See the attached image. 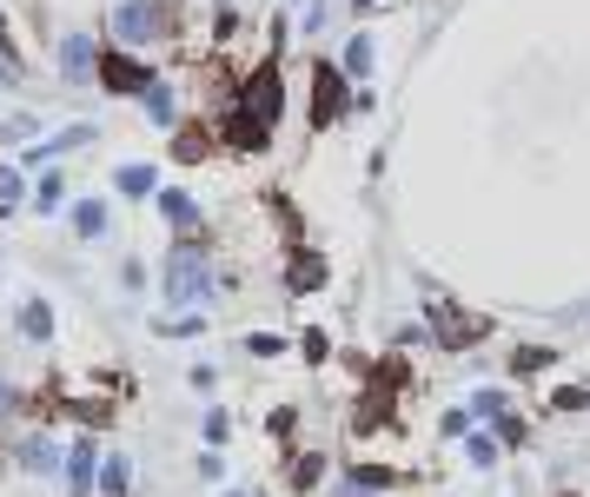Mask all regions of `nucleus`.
Instances as JSON below:
<instances>
[{"mask_svg":"<svg viewBox=\"0 0 590 497\" xmlns=\"http://www.w3.org/2000/svg\"><path fill=\"white\" fill-rule=\"evenodd\" d=\"M153 331H159V339H200V331H206V312H180V318H159Z\"/></svg>","mask_w":590,"mask_h":497,"instance_id":"23","label":"nucleus"},{"mask_svg":"<svg viewBox=\"0 0 590 497\" xmlns=\"http://www.w3.org/2000/svg\"><path fill=\"white\" fill-rule=\"evenodd\" d=\"M465 425H471V411H445V419H438L445 438H465Z\"/></svg>","mask_w":590,"mask_h":497,"instance_id":"34","label":"nucleus"},{"mask_svg":"<svg viewBox=\"0 0 590 497\" xmlns=\"http://www.w3.org/2000/svg\"><path fill=\"white\" fill-rule=\"evenodd\" d=\"M153 80H159V73H153V60H146L140 47H107V53H100V80H94V87L113 94V100H140Z\"/></svg>","mask_w":590,"mask_h":497,"instance_id":"3","label":"nucleus"},{"mask_svg":"<svg viewBox=\"0 0 590 497\" xmlns=\"http://www.w3.org/2000/svg\"><path fill=\"white\" fill-rule=\"evenodd\" d=\"M292 425H299V411H292V404H279V411H273V438H292Z\"/></svg>","mask_w":590,"mask_h":497,"instance_id":"33","label":"nucleus"},{"mask_svg":"<svg viewBox=\"0 0 590 497\" xmlns=\"http://www.w3.org/2000/svg\"><path fill=\"white\" fill-rule=\"evenodd\" d=\"M140 107H146V120H153V126H180V94L166 87V80H153V87L140 94Z\"/></svg>","mask_w":590,"mask_h":497,"instance_id":"16","label":"nucleus"},{"mask_svg":"<svg viewBox=\"0 0 590 497\" xmlns=\"http://www.w3.org/2000/svg\"><path fill=\"white\" fill-rule=\"evenodd\" d=\"M346 8H352V14H365V8H372V0H346Z\"/></svg>","mask_w":590,"mask_h":497,"instance_id":"38","label":"nucleus"},{"mask_svg":"<svg viewBox=\"0 0 590 497\" xmlns=\"http://www.w3.org/2000/svg\"><path fill=\"white\" fill-rule=\"evenodd\" d=\"M232 100L245 107V113H260L266 126H279L286 120V73H279V60H260L239 87H232Z\"/></svg>","mask_w":590,"mask_h":497,"instance_id":"4","label":"nucleus"},{"mask_svg":"<svg viewBox=\"0 0 590 497\" xmlns=\"http://www.w3.org/2000/svg\"><path fill=\"white\" fill-rule=\"evenodd\" d=\"M497 445H525V419H511V411H497Z\"/></svg>","mask_w":590,"mask_h":497,"instance_id":"29","label":"nucleus"},{"mask_svg":"<svg viewBox=\"0 0 590 497\" xmlns=\"http://www.w3.org/2000/svg\"><path fill=\"white\" fill-rule=\"evenodd\" d=\"M53 53H60V80H67V87H94V80H100V40L87 34V27H67L60 40H53Z\"/></svg>","mask_w":590,"mask_h":497,"instance_id":"6","label":"nucleus"},{"mask_svg":"<svg viewBox=\"0 0 590 497\" xmlns=\"http://www.w3.org/2000/svg\"><path fill=\"white\" fill-rule=\"evenodd\" d=\"M14 458H21V471H27V477H60V471H67V451H60L47 432L21 438V451H14Z\"/></svg>","mask_w":590,"mask_h":497,"instance_id":"9","label":"nucleus"},{"mask_svg":"<svg viewBox=\"0 0 590 497\" xmlns=\"http://www.w3.org/2000/svg\"><path fill=\"white\" fill-rule=\"evenodd\" d=\"M113 193L146 206V199L159 193V166H153V159H127V166H113Z\"/></svg>","mask_w":590,"mask_h":497,"instance_id":"11","label":"nucleus"},{"mask_svg":"<svg viewBox=\"0 0 590 497\" xmlns=\"http://www.w3.org/2000/svg\"><path fill=\"white\" fill-rule=\"evenodd\" d=\"M27 193H34V186H27V166H21V159H0V219H14V213L27 206Z\"/></svg>","mask_w":590,"mask_h":497,"instance_id":"14","label":"nucleus"},{"mask_svg":"<svg viewBox=\"0 0 590 497\" xmlns=\"http://www.w3.org/2000/svg\"><path fill=\"white\" fill-rule=\"evenodd\" d=\"M200 477H206V484H219V477H226V458H219V451H206V458H200Z\"/></svg>","mask_w":590,"mask_h":497,"instance_id":"37","label":"nucleus"},{"mask_svg":"<svg viewBox=\"0 0 590 497\" xmlns=\"http://www.w3.org/2000/svg\"><path fill=\"white\" fill-rule=\"evenodd\" d=\"M232 497H245V490H232Z\"/></svg>","mask_w":590,"mask_h":497,"instance_id":"39","label":"nucleus"},{"mask_svg":"<svg viewBox=\"0 0 590 497\" xmlns=\"http://www.w3.org/2000/svg\"><path fill=\"white\" fill-rule=\"evenodd\" d=\"M352 94H359V80L339 66V60H312V100H305V120L312 133H332L346 113H352Z\"/></svg>","mask_w":590,"mask_h":497,"instance_id":"2","label":"nucleus"},{"mask_svg":"<svg viewBox=\"0 0 590 497\" xmlns=\"http://www.w3.org/2000/svg\"><path fill=\"white\" fill-rule=\"evenodd\" d=\"M325 14H332V8H325V0H305V14H299V27H305V40H318V34H325Z\"/></svg>","mask_w":590,"mask_h":497,"instance_id":"28","label":"nucleus"},{"mask_svg":"<svg viewBox=\"0 0 590 497\" xmlns=\"http://www.w3.org/2000/svg\"><path fill=\"white\" fill-rule=\"evenodd\" d=\"M471 411H478V419H497V411H511V404H504L497 385H484V391H471Z\"/></svg>","mask_w":590,"mask_h":497,"instance_id":"25","label":"nucleus"},{"mask_svg":"<svg viewBox=\"0 0 590 497\" xmlns=\"http://www.w3.org/2000/svg\"><path fill=\"white\" fill-rule=\"evenodd\" d=\"M0 140H40V120H34V113H14V120H0Z\"/></svg>","mask_w":590,"mask_h":497,"instance_id":"26","label":"nucleus"},{"mask_svg":"<svg viewBox=\"0 0 590 497\" xmlns=\"http://www.w3.org/2000/svg\"><path fill=\"white\" fill-rule=\"evenodd\" d=\"M332 279L325 253H312V245H292V259H286V292H318Z\"/></svg>","mask_w":590,"mask_h":497,"instance_id":"10","label":"nucleus"},{"mask_svg":"<svg viewBox=\"0 0 590 497\" xmlns=\"http://www.w3.org/2000/svg\"><path fill=\"white\" fill-rule=\"evenodd\" d=\"M127 490H133V458L107 451L100 458V497H127Z\"/></svg>","mask_w":590,"mask_h":497,"instance_id":"18","label":"nucleus"},{"mask_svg":"<svg viewBox=\"0 0 590 497\" xmlns=\"http://www.w3.org/2000/svg\"><path fill=\"white\" fill-rule=\"evenodd\" d=\"M213 146H219V133H213L206 120H180V126H173V159H180V166H200Z\"/></svg>","mask_w":590,"mask_h":497,"instance_id":"12","label":"nucleus"},{"mask_svg":"<svg viewBox=\"0 0 590 497\" xmlns=\"http://www.w3.org/2000/svg\"><path fill=\"white\" fill-rule=\"evenodd\" d=\"M213 133H219V146H226V153H245V159H260V153H273V133H279V126H266L260 113H245L239 100H226V107H219V126H213Z\"/></svg>","mask_w":590,"mask_h":497,"instance_id":"5","label":"nucleus"},{"mask_svg":"<svg viewBox=\"0 0 590 497\" xmlns=\"http://www.w3.org/2000/svg\"><path fill=\"white\" fill-rule=\"evenodd\" d=\"M551 365H557V352H551V346H518V352H511V372H518V378L551 372Z\"/></svg>","mask_w":590,"mask_h":497,"instance_id":"22","label":"nucleus"},{"mask_svg":"<svg viewBox=\"0 0 590 497\" xmlns=\"http://www.w3.org/2000/svg\"><path fill=\"white\" fill-rule=\"evenodd\" d=\"M299 352H305V365H325V359H332V339L312 325V331H299Z\"/></svg>","mask_w":590,"mask_h":497,"instance_id":"24","label":"nucleus"},{"mask_svg":"<svg viewBox=\"0 0 590 497\" xmlns=\"http://www.w3.org/2000/svg\"><path fill=\"white\" fill-rule=\"evenodd\" d=\"M465 464L471 471H497V432H465Z\"/></svg>","mask_w":590,"mask_h":497,"instance_id":"20","label":"nucleus"},{"mask_svg":"<svg viewBox=\"0 0 590 497\" xmlns=\"http://www.w3.org/2000/svg\"><path fill=\"white\" fill-rule=\"evenodd\" d=\"M159 292H166V305H213V292H219V272H213V253L200 239H173V253H166V266H159Z\"/></svg>","mask_w":590,"mask_h":497,"instance_id":"1","label":"nucleus"},{"mask_svg":"<svg viewBox=\"0 0 590 497\" xmlns=\"http://www.w3.org/2000/svg\"><path fill=\"white\" fill-rule=\"evenodd\" d=\"M27 206H34L40 219L67 213V180H60V166H40V180H34V193H27Z\"/></svg>","mask_w":590,"mask_h":497,"instance_id":"13","label":"nucleus"},{"mask_svg":"<svg viewBox=\"0 0 590 497\" xmlns=\"http://www.w3.org/2000/svg\"><path fill=\"white\" fill-rule=\"evenodd\" d=\"M245 352H252V359H279V352H286V339H279V331H252Z\"/></svg>","mask_w":590,"mask_h":497,"instance_id":"27","label":"nucleus"},{"mask_svg":"<svg viewBox=\"0 0 590 497\" xmlns=\"http://www.w3.org/2000/svg\"><path fill=\"white\" fill-rule=\"evenodd\" d=\"M67 219H73L80 239H107V232H113V206H107V199H80Z\"/></svg>","mask_w":590,"mask_h":497,"instance_id":"15","label":"nucleus"},{"mask_svg":"<svg viewBox=\"0 0 590 497\" xmlns=\"http://www.w3.org/2000/svg\"><path fill=\"white\" fill-rule=\"evenodd\" d=\"M14 325H21V339L47 346V339H53V305H47V299H21V318H14Z\"/></svg>","mask_w":590,"mask_h":497,"instance_id":"17","label":"nucleus"},{"mask_svg":"<svg viewBox=\"0 0 590 497\" xmlns=\"http://www.w3.org/2000/svg\"><path fill=\"white\" fill-rule=\"evenodd\" d=\"M94 484H100V445H94V432H87V438H73V451H67V490L87 497Z\"/></svg>","mask_w":590,"mask_h":497,"instance_id":"8","label":"nucleus"},{"mask_svg":"<svg viewBox=\"0 0 590 497\" xmlns=\"http://www.w3.org/2000/svg\"><path fill=\"white\" fill-rule=\"evenodd\" d=\"M352 80H372V66H378V47H372V34H352L346 40V60H339Z\"/></svg>","mask_w":590,"mask_h":497,"instance_id":"19","label":"nucleus"},{"mask_svg":"<svg viewBox=\"0 0 590 497\" xmlns=\"http://www.w3.org/2000/svg\"><path fill=\"white\" fill-rule=\"evenodd\" d=\"M120 286H127V292H140V286H146V266H140V259H127V266H120Z\"/></svg>","mask_w":590,"mask_h":497,"instance_id":"36","label":"nucleus"},{"mask_svg":"<svg viewBox=\"0 0 590 497\" xmlns=\"http://www.w3.org/2000/svg\"><path fill=\"white\" fill-rule=\"evenodd\" d=\"M551 404H557V411H590V385H564Z\"/></svg>","mask_w":590,"mask_h":497,"instance_id":"30","label":"nucleus"},{"mask_svg":"<svg viewBox=\"0 0 590 497\" xmlns=\"http://www.w3.org/2000/svg\"><path fill=\"white\" fill-rule=\"evenodd\" d=\"M21 404H27V398H21L8 378H0V425H14V419H21Z\"/></svg>","mask_w":590,"mask_h":497,"instance_id":"31","label":"nucleus"},{"mask_svg":"<svg viewBox=\"0 0 590 497\" xmlns=\"http://www.w3.org/2000/svg\"><path fill=\"white\" fill-rule=\"evenodd\" d=\"M286 484H292V490L325 484V451H299V458H292V471H286Z\"/></svg>","mask_w":590,"mask_h":497,"instance_id":"21","label":"nucleus"},{"mask_svg":"<svg viewBox=\"0 0 590 497\" xmlns=\"http://www.w3.org/2000/svg\"><path fill=\"white\" fill-rule=\"evenodd\" d=\"M0 60H14V66H21V40H14V27H8V14H0Z\"/></svg>","mask_w":590,"mask_h":497,"instance_id":"32","label":"nucleus"},{"mask_svg":"<svg viewBox=\"0 0 590 497\" xmlns=\"http://www.w3.org/2000/svg\"><path fill=\"white\" fill-rule=\"evenodd\" d=\"M226 432H232L226 411H206V445H226Z\"/></svg>","mask_w":590,"mask_h":497,"instance_id":"35","label":"nucleus"},{"mask_svg":"<svg viewBox=\"0 0 590 497\" xmlns=\"http://www.w3.org/2000/svg\"><path fill=\"white\" fill-rule=\"evenodd\" d=\"M153 206H159V219L173 226L180 239H200V232H206V206H200L186 186H159V193H153Z\"/></svg>","mask_w":590,"mask_h":497,"instance_id":"7","label":"nucleus"}]
</instances>
